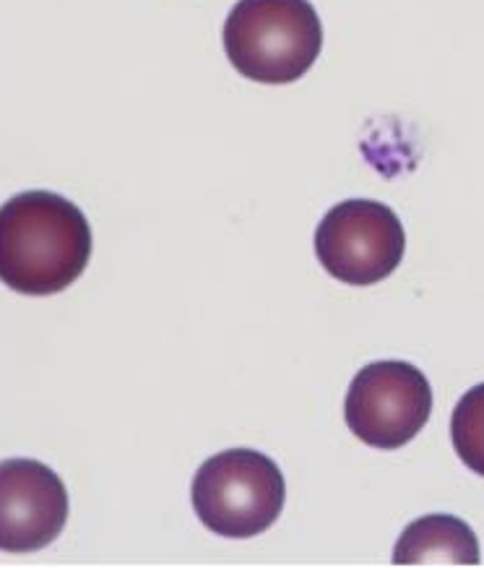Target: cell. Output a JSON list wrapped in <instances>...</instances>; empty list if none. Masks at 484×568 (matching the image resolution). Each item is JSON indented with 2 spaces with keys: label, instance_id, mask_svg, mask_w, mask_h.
Returning a JSON list of instances; mask_svg holds the SVG:
<instances>
[{
  "label": "cell",
  "instance_id": "obj_1",
  "mask_svg": "<svg viewBox=\"0 0 484 568\" xmlns=\"http://www.w3.org/2000/svg\"><path fill=\"white\" fill-rule=\"evenodd\" d=\"M92 258V227L73 201L27 191L0 212V276L13 293L58 295L84 274Z\"/></svg>",
  "mask_w": 484,
  "mask_h": 568
},
{
  "label": "cell",
  "instance_id": "obj_2",
  "mask_svg": "<svg viewBox=\"0 0 484 568\" xmlns=\"http://www.w3.org/2000/svg\"><path fill=\"white\" fill-rule=\"evenodd\" d=\"M323 24L310 0H237L225 21L229 63L258 84H292L318 61Z\"/></svg>",
  "mask_w": 484,
  "mask_h": 568
},
{
  "label": "cell",
  "instance_id": "obj_3",
  "mask_svg": "<svg viewBox=\"0 0 484 568\" xmlns=\"http://www.w3.org/2000/svg\"><path fill=\"white\" fill-rule=\"evenodd\" d=\"M196 517L214 535L248 540L264 535L285 511L287 483L277 462L256 448L214 454L193 477Z\"/></svg>",
  "mask_w": 484,
  "mask_h": 568
},
{
  "label": "cell",
  "instance_id": "obj_4",
  "mask_svg": "<svg viewBox=\"0 0 484 568\" xmlns=\"http://www.w3.org/2000/svg\"><path fill=\"white\" fill-rule=\"evenodd\" d=\"M406 233L391 206L372 199L341 201L316 230V256L333 280L370 287L397 272Z\"/></svg>",
  "mask_w": 484,
  "mask_h": 568
},
{
  "label": "cell",
  "instance_id": "obj_5",
  "mask_svg": "<svg viewBox=\"0 0 484 568\" xmlns=\"http://www.w3.org/2000/svg\"><path fill=\"white\" fill-rule=\"evenodd\" d=\"M433 413V388L412 363L381 361L364 365L347 392L349 430L372 448H401Z\"/></svg>",
  "mask_w": 484,
  "mask_h": 568
},
{
  "label": "cell",
  "instance_id": "obj_6",
  "mask_svg": "<svg viewBox=\"0 0 484 568\" xmlns=\"http://www.w3.org/2000/svg\"><path fill=\"white\" fill-rule=\"evenodd\" d=\"M69 521V490L48 465L6 459L0 467V545L34 552L55 542Z\"/></svg>",
  "mask_w": 484,
  "mask_h": 568
},
{
  "label": "cell",
  "instance_id": "obj_7",
  "mask_svg": "<svg viewBox=\"0 0 484 568\" xmlns=\"http://www.w3.org/2000/svg\"><path fill=\"white\" fill-rule=\"evenodd\" d=\"M397 566H480V542L464 519L430 514L409 525L393 548Z\"/></svg>",
  "mask_w": 484,
  "mask_h": 568
},
{
  "label": "cell",
  "instance_id": "obj_8",
  "mask_svg": "<svg viewBox=\"0 0 484 568\" xmlns=\"http://www.w3.org/2000/svg\"><path fill=\"white\" fill-rule=\"evenodd\" d=\"M451 438L459 459L484 477V384L461 396L451 417Z\"/></svg>",
  "mask_w": 484,
  "mask_h": 568
}]
</instances>
